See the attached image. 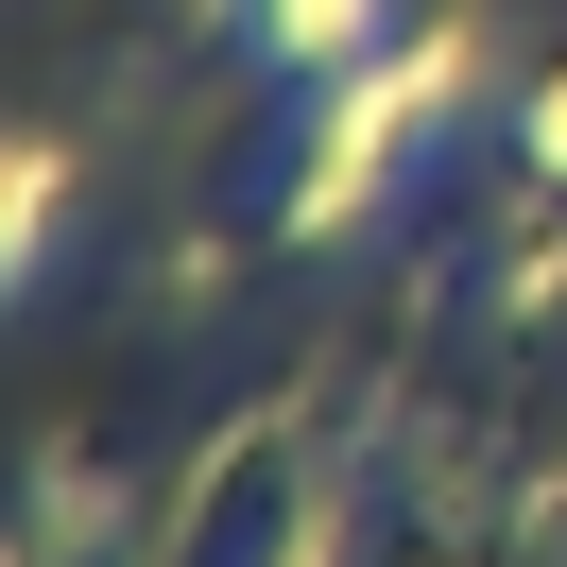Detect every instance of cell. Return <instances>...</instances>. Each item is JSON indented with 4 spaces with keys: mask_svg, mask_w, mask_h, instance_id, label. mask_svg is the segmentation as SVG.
<instances>
[{
    "mask_svg": "<svg viewBox=\"0 0 567 567\" xmlns=\"http://www.w3.org/2000/svg\"><path fill=\"white\" fill-rule=\"evenodd\" d=\"M550 155H567V86H550Z\"/></svg>",
    "mask_w": 567,
    "mask_h": 567,
    "instance_id": "6da1fadb",
    "label": "cell"
}]
</instances>
